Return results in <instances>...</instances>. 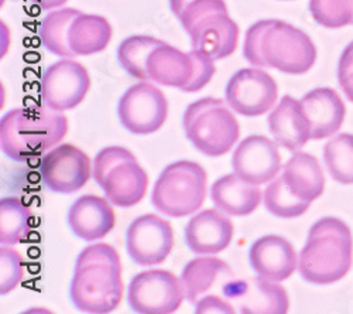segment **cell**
I'll return each instance as SVG.
<instances>
[{
    "label": "cell",
    "instance_id": "obj_1",
    "mask_svg": "<svg viewBox=\"0 0 353 314\" xmlns=\"http://www.w3.org/2000/svg\"><path fill=\"white\" fill-rule=\"evenodd\" d=\"M246 61L260 68L301 75L316 61V47L311 37L283 20H259L249 27L243 44Z\"/></svg>",
    "mask_w": 353,
    "mask_h": 314
},
{
    "label": "cell",
    "instance_id": "obj_2",
    "mask_svg": "<svg viewBox=\"0 0 353 314\" xmlns=\"http://www.w3.org/2000/svg\"><path fill=\"white\" fill-rule=\"evenodd\" d=\"M121 255L109 244L86 246L77 258L70 297L79 311L106 314L123 299Z\"/></svg>",
    "mask_w": 353,
    "mask_h": 314
},
{
    "label": "cell",
    "instance_id": "obj_3",
    "mask_svg": "<svg viewBox=\"0 0 353 314\" xmlns=\"http://www.w3.org/2000/svg\"><path fill=\"white\" fill-rule=\"evenodd\" d=\"M67 132V117L47 105L12 109L0 121V148L9 159L24 161L55 148Z\"/></svg>",
    "mask_w": 353,
    "mask_h": 314
},
{
    "label": "cell",
    "instance_id": "obj_4",
    "mask_svg": "<svg viewBox=\"0 0 353 314\" xmlns=\"http://www.w3.org/2000/svg\"><path fill=\"white\" fill-rule=\"evenodd\" d=\"M353 238L339 218L318 219L300 253L299 272L311 284H331L346 276L352 266Z\"/></svg>",
    "mask_w": 353,
    "mask_h": 314
},
{
    "label": "cell",
    "instance_id": "obj_5",
    "mask_svg": "<svg viewBox=\"0 0 353 314\" xmlns=\"http://www.w3.org/2000/svg\"><path fill=\"white\" fill-rule=\"evenodd\" d=\"M179 20L191 37L192 48L214 61L228 59L238 47L239 26L229 16L225 0H194Z\"/></svg>",
    "mask_w": 353,
    "mask_h": 314
},
{
    "label": "cell",
    "instance_id": "obj_6",
    "mask_svg": "<svg viewBox=\"0 0 353 314\" xmlns=\"http://www.w3.org/2000/svg\"><path fill=\"white\" fill-rule=\"evenodd\" d=\"M228 106L219 98H202L190 104L184 112L185 135L205 156H223L239 140V122Z\"/></svg>",
    "mask_w": 353,
    "mask_h": 314
},
{
    "label": "cell",
    "instance_id": "obj_7",
    "mask_svg": "<svg viewBox=\"0 0 353 314\" xmlns=\"http://www.w3.org/2000/svg\"><path fill=\"white\" fill-rule=\"evenodd\" d=\"M208 175L191 160L168 164L159 176L153 194V206L164 215L183 218L196 213L207 198Z\"/></svg>",
    "mask_w": 353,
    "mask_h": 314
},
{
    "label": "cell",
    "instance_id": "obj_8",
    "mask_svg": "<svg viewBox=\"0 0 353 314\" xmlns=\"http://www.w3.org/2000/svg\"><path fill=\"white\" fill-rule=\"evenodd\" d=\"M94 179L106 198L119 208L137 206L149 187V176L136 156L121 146L102 149L94 160Z\"/></svg>",
    "mask_w": 353,
    "mask_h": 314
},
{
    "label": "cell",
    "instance_id": "obj_9",
    "mask_svg": "<svg viewBox=\"0 0 353 314\" xmlns=\"http://www.w3.org/2000/svg\"><path fill=\"white\" fill-rule=\"evenodd\" d=\"M215 71V61L205 52L194 48L184 52L165 43L154 48L147 60L150 81L190 94L207 87Z\"/></svg>",
    "mask_w": 353,
    "mask_h": 314
},
{
    "label": "cell",
    "instance_id": "obj_10",
    "mask_svg": "<svg viewBox=\"0 0 353 314\" xmlns=\"http://www.w3.org/2000/svg\"><path fill=\"white\" fill-rule=\"evenodd\" d=\"M185 299L181 277L164 269L137 273L129 284L128 303L139 314H170Z\"/></svg>",
    "mask_w": 353,
    "mask_h": 314
},
{
    "label": "cell",
    "instance_id": "obj_11",
    "mask_svg": "<svg viewBox=\"0 0 353 314\" xmlns=\"http://www.w3.org/2000/svg\"><path fill=\"white\" fill-rule=\"evenodd\" d=\"M122 126L133 135H152L168 117V101L156 85L141 81L130 87L117 105Z\"/></svg>",
    "mask_w": 353,
    "mask_h": 314
},
{
    "label": "cell",
    "instance_id": "obj_12",
    "mask_svg": "<svg viewBox=\"0 0 353 314\" xmlns=\"http://www.w3.org/2000/svg\"><path fill=\"white\" fill-rule=\"evenodd\" d=\"M279 87L274 78L259 68L234 72L225 90L226 104L242 117L254 118L269 112L277 102Z\"/></svg>",
    "mask_w": 353,
    "mask_h": 314
},
{
    "label": "cell",
    "instance_id": "obj_13",
    "mask_svg": "<svg viewBox=\"0 0 353 314\" xmlns=\"http://www.w3.org/2000/svg\"><path fill=\"white\" fill-rule=\"evenodd\" d=\"M174 248L172 226L156 214L137 217L126 231V251L140 266L163 264Z\"/></svg>",
    "mask_w": 353,
    "mask_h": 314
},
{
    "label": "cell",
    "instance_id": "obj_14",
    "mask_svg": "<svg viewBox=\"0 0 353 314\" xmlns=\"http://www.w3.org/2000/svg\"><path fill=\"white\" fill-rule=\"evenodd\" d=\"M91 160L83 150L63 144L52 148L40 164L46 187L57 194H72L86 186L91 179Z\"/></svg>",
    "mask_w": 353,
    "mask_h": 314
},
{
    "label": "cell",
    "instance_id": "obj_15",
    "mask_svg": "<svg viewBox=\"0 0 353 314\" xmlns=\"http://www.w3.org/2000/svg\"><path fill=\"white\" fill-rule=\"evenodd\" d=\"M91 88V77L78 61L61 60L43 74L41 98L48 108L64 112L77 108Z\"/></svg>",
    "mask_w": 353,
    "mask_h": 314
},
{
    "label": "cell",
    "instance_id": "obj_16",
    "mask_svg": "<svg viewBox=\"0 0 353 314\" xmlns=\"http://www.w3.org/2000/svg\"><path fill=\"white\" fill-rule=\"evenodd\" d=\"M277 146L273 140L261 135L245 137L232 156L233 173L250 184L270 183L281 170V155Z\"/></svg>",
    "mask_w": 353,
    "mask_h": 314
},
{
    "label": "cell",
    "instance_id": "obj_17",
    "mask_svg": "<svg viewBox=\"0 0 353 314\" xmlns=\"http://www.w3.org/2000/svg\"><path fill=\"white\" fill-rule=\"evenodd\" d=\"M236 279L233 269L225 261L210 255L190 261L181 273L185 299L191 304L211 296L228 300L229 289Z\"/></svg>",
    "mask_w": 353,
    "mask_h": 314
},
{
    "label": "cell",
    "instance_id": "obj_18",
    "mask_svg": "<svg viewBox=\"0 0 353 314\" xmlns=\"http://www.w3.org/2000/svg\"><path fill=\"white\" fill-rule=\"evenodd\" d=\"M229 300L236 313L243 314H285L290 308L287 291L279 282L259 275L250 279H238Z\"/></svg>",
    "mask_w": 353,
    "mask_h": 314
},
{
    "label": "cell",
    "instance_id": "obj_19",
    "mask_svg": "<svg viewBox=\"0 0 353 314\" xmlns=\"http://www.w3.org/2000/svg\"><path fill=\"white\" fill-rule=\"evenodd\" d=\"M234 228L228 214L219 208L194 215L185 226V245L196 255H215L232 244Z\"/></svg>",
    "mask_w": 353,
    "mask_h": 314
},
{
    "label": "cell",
    "instance_id": "obj_20",
    "mask_svg": "<svg viewBox=\"0 0 353 314\" xmlns=\"http://www.w3.org/2000/svg\"><path fill=\"white\" fill-rule=\"evenodd\" d=\"M249 262L254 273L280 283L294 273L299 259L288 239L279 235H264L252 244Z\"/></svg>",
    "mask_w": 353,
    "mask_h": 314
},
{
    "label": "cell",
    "instance_id": "obj_21",
    "mask_svg": "<svg viewBox=\"0 0 353 314\" xmlns=\"http://www.w3.org/2000/svg\"><path fill=\"white\" fill-rule=\"evenodd\" d=\"M68 224L82 241L103 239L116 225V214L108 198L95 194L79 197L68 211Z\"/></svg>",
    "mask_w": 353,
    "mask_h": 314
},
{
    "label": "cell",
    "instance_id": "obj_22",
    "mask_svg": "<svg viewBox=\"0 0 353 314\" xmlns=\"http://www.w3.org/2000/svg\"><path fill=\"white\" fill-rule=\"evenodd\" d=\"M269 129L276 144L290 152L300 150L311 139V126L301 101L290 95L283 97L269 115Z\"/></svg>",
    "mask_w": 353,
    "mask_h": 314
},
{
    "label": "cell",
    "instance_id": "obj_23",
    "mask_svg": "<svg viewBox=\"0 0 353 314\" xmlns=\"http://www.w3.org/2000/svg\"><path fill=\"white\" fill-rule=\"evenodd\" d=\"M301 105L311 126V139L321 140L334 136L346 115V108L338 92L332 88H315L305 94Z\"/></svg>",
    "mask_w": 353,
    "mask_h": 314
},
{
    "label": "cell",
    "instance_id": "obj_24",
    "mask_svg": "<svg viewBox=\"0 0 353 314\" xmlns=\"http://www.w3.org/2000/svg\"><path fill=\"white\" fill-rule=\"evenodd\" d=\"M261 190L242 180L238 175H226L211 187V198L216 208L230 217H248L261 203Z\"/></svg>",
    "mask_w": 353,
    "mask_h": 314
},
{
    "label": "cell",
    "instance_id": "obj_25",
    "mask_svg": "<svg viewBox=\"0 0 353 314\" xmlns=\"http://www.w3.org/2000/svg\"><path fill=\"white\" fill-rule=\"evenodd\" d=\"M281 176L287 188L310 204L325 190V175L316 157L310 153L299 152L294 155L284 164Z\"/></svg>",
    "mask_w": 353,
    "mask_h": 314
},
{
    "label": "cell",
    "instance_id": "obj_26",
    "mask_svg": "<svg viewBox=\"0 0 353 314\" xmlns=\"http://www.w3.org/2000/svg\"><path fill=\"white\" fill-rule=\"evenodd\" d=\"M110 40L112 26L102 16L81 12L70 27L68 43L75 57L101 52L108 47Z\"/></svg>",
    "mask_w": 353,
    "mask_h": 314
},
{
    "label": "cell",
    "instance_id": "obj_27",
    "mask_svg": "<svg viewBox=\"0 0 353 314\" xmlns=\"http://www.w3.org/2000/svg\"><path fill=\"white\" fill-rule=\"evenodd\" d=\"M81 12L64 8L48 13L40 26V39L43 46L54 55L63 59H74L75 54L68 43L70 27Z\"/></svg>",
    "mask_w": 353,
    "mask_h": 314
},
{
    "label": "cell",
    "instance_id": "obj_28",
    "mask_svg": "<svg viewBox=\"0 0 353 314\" xmlns=\"http://www.w3.org/2000/svg\"><path fill=\"white\" fill-rule=\"evenodd\" d=\"M32 211L17 197L0 199V244L21 242L30 231Z\"/></svg>",
    "mask_w": 353,
    "mask_h": 314
},
{
    "label": "cell",
    "instance_id": "obj_29",
    "mask_svg": "<svg viewBox=\"0 0 353 314\" xmlns=\"http://www.w3.org/2000/svg\"><path fill=\"white\" fill-rule=\"evenodd\" d=\"M161 44L164 41L152 36H130L117 48V60L130 77L139 81H150L147 74V60L152 51Z\"/></svg>",
    "mask_w": 353,
    "mask_h": 314
},
{
    "label": "cell",
    "instance_id": "obj_30",
    "mask_svg": "<svg viewBox=\"0 0 353 314\" xmlns=\"http://www.w3.org/2000/svg\"><path fill=\"white\" fill-rule=\"evenodd\" d=\"M323 160L331 177L341 184H353V135L341 133L323 148Z\"/></svg>",
    "mask_w": 353,
    "mask_h": 314
},
{
    "label": "cell",
    "instance_id": "obj_31",
    "mask_svg": "<svg viewBox=\"0 0 353 314\" xmlns=\"http://www.w3.org/2000/svg\"><path fill=\"white\" fill-rule=\"evenodd\" d=\"M264 207L279 218H297L307 213L310 203L294 195L285 186L283 176L272 180L264 191Z\"/></svg>",
    "mask_w": 353,
    "mask_h": 314
},
{
    "label": "cell",
    "instance_id": "obj_32",
    "mask_svg": "<svg viewBox=\"0 0 353 314\" xmlns=\"http://www.w3.org/2000/svg\"><path fill=\"white\" fill-rule=\"evenodd\" d=\"M314 20L327 28H341L353 23V0H310Z\"/></svg>",
    "mask_w": 353,
    "mask_h": 314
},
{
    "label": "cell",
    "instance_id": "obj_33",
    "mask_svg": "<svg viewBox=\"0 0 353 314\" xmlns=\"http://www.w3.org/2000/svg\"><path fill=\"white\" fill-rule=\"evenodd\" d=\"M26 268L21 255L2 245L0 248V295H8L14 291L24 279Z\"/></svg>",
    "mask_w": 353,
    "mask_h": 314
},
{
    "label": "cell",
    "instance_id": "obj_34",
    "mask_svg": "<svg viewBox=\"0 0 353 314\" xmlns=\"http://www.w3.org/2000/svg\"><path fill=\"white\" fill-rule=\"evenodd\" d=\"M338 82L346 98L353 102V41L345 47L339 59Z\"/></svg>",
    "mask_w": 353,
    "mask_h": 314
},
{
    "label": "cell",
    "instance_id": "obj_35",
    "mask_svg": "<svg viewBox=\"0 0 353 314\" xmlns=\"http://www.w3.org/2000/svg\"><path fill=\"white\" fill-rule=\"evenodd\" d=\"M194 2V0H170V8H171V12L174 13V16L179 19L183 13V10L191 3Z\"/></svg>",
    "mask_w": 353,
    "mask_h": 314
},
{
    "label": "cell",
    "instance_id": "obj_36",
    "mask_svg": "<svg viewBox=\"0 0 353 314\" xmlns=\"http://www.w3.org/2000/svg\"><path fill=\"white\" fill-rule=\"evenodd\" d=\"M39 5L41 9H55V8H60L63 5H65L68 0H37Z\"/></svg>",
    "mask_w": 353,
    "mask_h": 314
}]
</instances>
